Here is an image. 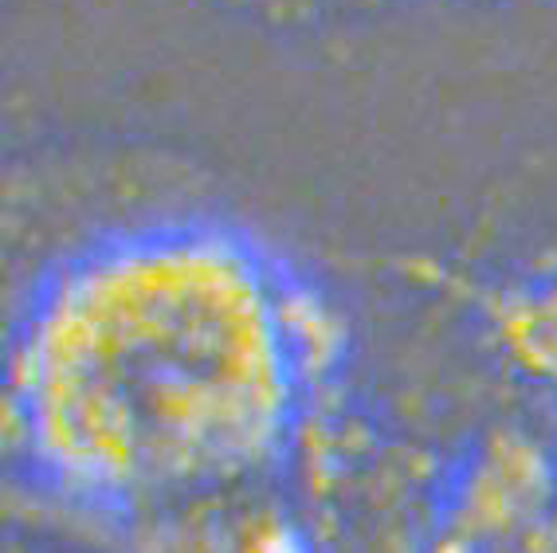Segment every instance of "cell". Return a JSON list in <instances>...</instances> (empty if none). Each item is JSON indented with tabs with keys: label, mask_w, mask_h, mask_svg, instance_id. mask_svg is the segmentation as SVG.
Here are the masks:
<instances>
[{
	"label": "cell",
	"mask_w": 557,
	"mask_h": 553,
	"mask_svg": "<svg viewBox=\"0 0 557 553\" xmlns=\"http://www.w3.org/2000/svg\"><path fill=\"white\" fill-rule=\"evenodd\" d=\"M21 393L67 483L126 494L216 479L287 425L290 330L248 259L153 244L71 275L32 330Z\"/></svg>",
	"instance_id": "cell-1"
}]
</instances>
